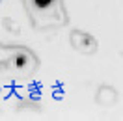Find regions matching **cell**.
<instances>
[{"label": "cell", "mask_w": 123, "mask_h": 121, "mask_svg": "<svg viewBox=\"0 0 123 121\" xmlns=\"http://www.w3.org/2000/svg\"><path fill=\"white\" fill-rule=\"evenodd\" d=\"M49 4H50V0H36V6H37V8H45Z\"/></svg>", "instance_id": "6da1fadb"}, {"label": "cell", "mask_w": 123, "mask_h": 121, "mask_svg": "<svg viewBox=\"0 0 123 121\" xmlns=\"http://www.w3.org/2000/svg\"><path fill=\"white\" fill-rule=\"evenodd\" d=\"M0 2H2V0H0Z\"/></svg>", "instance_id": "7a4b0ae2"}]
</instances>
